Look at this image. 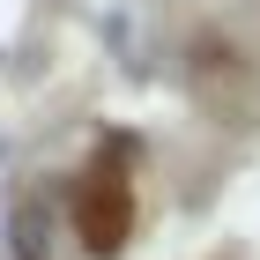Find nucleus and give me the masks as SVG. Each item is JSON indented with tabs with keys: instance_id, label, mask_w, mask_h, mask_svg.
Returning a JSON list of instances; mask_svg holds the SVG:
<instances>
[{
	"instance_id": "nucleus-1",
	"label": "nucleus",
	"mask_w": 260,
	"mask_h": 260,
	"mask_svg": "<svg viewBox=\"0 0 260 260\" xmlns=\"http://www.w3.org/2000/svg\"><path fill=\"white\" fill-rule=\"evenodd\" d=\"M75 231L89 253H119L126 231H134V186H126V164H89L75 186Z\"/></svg>"
},
{
	"instance_id": "nucleus-2",
	"label": "nucleus",
	"mask_w": 260,
	"mask_h": 260,
	"mask_svg": "<svg viewBox=\"0 0 260 260\" xmlns=\"http://www.w3.org/2000/svg\"><path fill=\"white\" fill-rule=\"evenodd\" d=\"M15 260H45V223H38V208H15Z\"/></svg>"
}]
</instances>
